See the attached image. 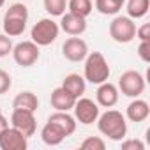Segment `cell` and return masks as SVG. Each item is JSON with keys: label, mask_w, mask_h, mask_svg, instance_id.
Segmentation results:
<instances>
[{"label": "cell", "mask_w": 150, "mask_h": 150, "mask_svg": "<svg viewBox=\"0 0 150 150\" xmlns=\"http://www.w3.org/2000/svg\"><path fill=\"white\" fill-rule=\"evenodd\" d=\"M60 34V27L53 18H42L39 20L32 30H30V41H34L39 48L41 46H50L51 42L57 41Z\"/></svg>", "instance_id": "obj_3"}, {"label": "cell", "mask_w": 150, "mask_h": 150, "mask_svg": "<svg viewBox=\"0 0 150 150\" xmlns=\"http://www.w3.org/2000/svg\"><path fill=\"white\" fill-rule=\"evenodd\" d=\"M11 125L16 127L18 131H21L27 138L34 136L37 131V122H35V115L34 111L28 110H18L14 108L11 113Z\"/></svg>", "instance_id": "obj_9"}, {"label": "cell", "mask_w": 150, "mask_h": 150, "mask_svg": "<svg viewBox=\"0 0 150 150\" xmlns=\"http://www.w3.org/2000/svg\"><path fill=\"white\" fill-rule=\"evenodd\" d=\"M4 4H6V0H0V7H2Z\"/></svg>", "instance_id": "obj_31"}, {"label": "cell", "mask_w": 150, "mask_h": 150, "mask_svg": "<svg viewBox=\"0 0 150 150\" xmlns=\"http://www.w3.org/2000/svg\"><path fill=\"white\" fill-rule=\"evenodd\" d=\"M67 11L81 18H87L94 11V2L92 0H67Z\"/></svg>", "instance_id": "obj_21"}, {"label": "cell", "mask_w": 150, "mask_h": 150, "mask_svg": "<svg viewBox=\"0 0 150 150\" xmlns=\"http://www.w3.org/2000/svg\"><path fill=\"white\" fill-rule=\"evenodd\" d=\"M122 150H145V143L138 138H131V139H122Z\"/></svg>", "instance_id": "obj_27"}, {"label": "cell", "mask_w": 150, "mask_h": 150, "mask_svg": "<svg viewBox=\"0 0 150 150\" xmlns=\"http://www.w3.org/2000/svg\"><path fill=\"white\" fill-rule=\"evenodd\" d=\"M138 57L148 64L150 62V41H139V46H138Z\"/></svg>", "instance_id": "obj_28"}, {"label": "cell", "mask_w": 150, "mask_h": 150, "mask_svg": "<svg viewBox=\"0 0 150 150\" xmlns=\"http://www.w3.org/2000/svg\"><path fill=\"white\" fill-rule=\"evenodd\" d=\"M27 21H28V20L4 16V23H2L4 34L9 35V37H18V35H21V34L25 32V28H27Z\"/></svg>", "instance_id": "obj_19"}, {"label": "cell", "mask_w": 150, "mask_h": 150, "mask_svg": "<svg viewBox=\"0 0 150 150\" xmlns=\"http://www.w3.org/2000/svg\"><path fill=\"white\" fill-rule=\"evenodd\" d=\"M0 113H2V108H0Z\"/></svg>", "instance_id": "obj_33"}, {"label": "cell", "mask_w": 150, "mask_h": 150, "mask_svg": "<svg viewBox=\"0 0 150 150\" xmlns=\"http://www.w3.org/2000/svg\"><path fill=\"white\" fill-rule=\"evenodd\" d=\"M14 62L21 67H32L39 57H41V50L39 46L34 42V41H21L18 44L13 46V51H11Z\"/></svg>", "instance_id": "obj_6"}, {"label": "cell", "mask_w": 150, "mask_h": 150, "mask_svg": "<svg viewBox=\"0 0 150 150\" xmlns=\"http://www.w3.org/2000/svg\"><path fill=\"white\" fill-rule=\"evenodd\" d=\"M97 129L103 136L113 141H122L127 136V122L125 115H122L118 110H108L103 115L97 117Z\"/></svg>", "instance_id": "obj_1"}, {"label": "cell", "mask_w": 150, "mask_h": 150, "mask_svg": "<svg viewBox=\"0 0 150 150\" xmlns=\"http://www.w3.org/2000/svg\"><path fill=\"white\" fill-rule=\"evenodd\" d=\"M60 30H64L67 35H81L87 30V18H81L78 14H72L69 11H65L60 16V23H58Z\"/></svg>", "instance_id": "obj_11"}, {"label": "cell", "mask_w": 150, "mask_h": 150, "mask_svg": "<svg viewBox=\"0 0 150 150\" xmlns=\"http://www.w3.org/2000/svg\"><path fill=\"white\" fill-rule=\"evenodd\" d=\"M122 2L120 0H96L94 2V7L101 13V14H104V16H115V14H118V11L122 9Z\"/></svg>", "instance_id": "obj_22"}, {"label": "cell", "mask_w": 150, "mask_h": 150, "mask_svg": "<svg viewBox=\"0 0 150 150\" xmlns=\"http://www.w3.org/2000/svg\"><path fill=\"white\" fill-rule=\"evenodd\" d=\"M50 103L51 106L55 108V111H71L74 103H76V97H74L71 92H67L62 85L57 87L53 92H51V97H50Z\"/></svg>", "instance_id": "obj_13"}, {"label": "cell", "mask_w": 150, "mask_h": 150, "mask_svg": "<svg viewBox=\"0 0 150 150\" xmlns=\"http://www.w3.org/2000/svg\"><path fill=\"white\" fill-rule=\"evenodd\" d=\"M148 115H150V106H148L146 101H143L139 97H134L125 108V117L131 122H136V124L145 122L148 118Z\"/></svg>", "instance_id": "obj_14"}, {"label": "cell", "mask_w": 150, "mask_h": 150, "mask_svg": "<svg viewBox=\"0 0 150 150\" xmlns=\"http://www.w3.org/2000/svg\"><path fill=\"white\" fill-rule=\"evenodd\" d=\"M13 87V80L9 76V72L0 69V96H4L6 92H9V88Z\"/></svg>", "instance_id": "obj_26"}, {"label": "cell", "mask_w": 150, "mask_h": 150, "mask_svg": "<svg viewBox=\"0 0 150 150\" xmlns=\"http://www.w3.org/2000/svg\"><path fill=\"white\" fill-rule=\"evenodd\" d=\"M110 64L106 60V57L101 51H88V55L85 57V65H83V78L85 81L92 83V85H99L110 80Z\"/></svg>", "instance_id": "obj_2"}, {"label": "cell", "mask_w": 150, "mask_h": 150, "mask_svg": "<svg viewBox=\"0 0 150 150\" xmlns=\"http://www.w3.org/2000/svg\"><path fill=\"white\" fill-rule=\"evenodd\" d=\"M6 127H9V120H7V118L2 115V113H0V132H2Z\"/></svg>", "instance_id": "obj_30"}, {"label": "cell", "mask_w": 150, "mask_h": 150, "mask_svg": "<svg viewBox=\"0 0 150 150\" xmlns=\"http://www.w3.org/2000/svg\"><path fill=\"white\" fill-rule=\"evenodd\" d=\"M65 138H67V134H65L55 122H51V120H48V122L42 125V129H41V139H42V143L48 145V146H57V145H60Z\"/></svg>", "instance_id": "obj_15"}, {"label": "cell", "mask_w": 150, "mask_h": 150, "mask_svg": "<svg viewBox=\"0 0 150 150\" xmlns=\"http://www.w3.org/2000/svg\"><path fill=\"white\" fill-rule=\"evenodd\" d=\"M72 111H74V118L76 122L83 124V125H90L97 120V117L101 115V108L97 103H94L92 99L88 97H78L76 103L72 106Z\"/></svg>", "instance_id": "obj_7"}, {"label": "cell", "mask_w": 150, "mask_h": 150, "mask_svg": "<svg viewBox=\"0 0 150 150\" xmlns=\"http://www.w3.org/2000/svg\"><path fill=\"white\" fill-rule=\"evenodd\" d=\"M136 37L139 41H150V23H143L139 28H136Z\"/></svg>", "instance_id": "obj_29"}, {"label": "cell", "mask_w": 150, "mask_h": 150, "mask_svg": "<svg viewBox=\"0 0 150 150\" xmlns=\"http://www.w3.org/2000/svg\"><path fill=\"white\" fill-rule=\"evenodd\" d=\"M62 55L69 62H83L88 55V44L80 35H71L62 44Z\"/></svg>", "instance_id": "obj_8"}, {"label": "cell", "mask_w": 150, "mask_h": 150, "mask_svg": "<svg viewBox=\"0 0 150 150\" xmlns=\"http://www.w3.org/2000/svg\"><path fill=\"white\" fill-rule=\"evenodd\" d=\"M46 13L53 18V16H62L67 11V0H42Z\"/></svg>", "instance_id": "obj_23"}, {"label": "cell", "mask_w": 150, "mask_h": 150, "mask_svg": "<svg viewBox=\"0 0 150 150\" xmlns=\"http://www.w3.org/2000/svg\"><path fill=\"white\" fill-rule=\"evenodd\" d=\"M28 146V138L16 127H6L0 132V148L2 150H25Z\"/></svg>", "instance_id": "obj_10"}, {"label": "cell", "mask_w": 150, "mask_h": 150, "mask_svg": "<svg viewBox=\"0 0 150 150\" xmlns=\"http://www.w3.org/2000/svg\"><path fill=\"white\" fill-rule=\"evenodd\" d=\"M120 2H122V4H125V0H120Z\"/></svg>", "instance_id": "obj_32"}, {"label": "cell", "mask_w": 150, "mask_h": 150, "mask_svg": "<svg viewBox=\"0 0 150 150\" xmlns=\"http://www.w3.org/2000/svg\"><path fill=\"white\" fill-rule=\"evenodd\" d=\"M48 120H51V122H55L67 136H71V134H74V131H76V118H74L69 111H55L53 115H50L48 117Z\"/></svg>", "instance_id": "obj_17"}, {"label": "cell", "mask_w": 150, "mask_h": 150, "mask_svg": "<svg viewBox=\"0 0 150 150\" xmlns=\"http://www.w3.org/2000/svg\"><path fill=\"white\" fill-rule=\"evenodd\" d=\"M13 41H11V37L9 35H6V34H0V58H4V57H7L11 51H13Z\"/></svg>", "instance_id": "obj_25"}, {"label": "cell", "mask_w": 150, "mask_h": 150, "mask_svg": "<svg viewBox=\"0 0 150 150\" xmlns=\"http://www.w3.org/2000/svg\"><path fill=\"white\" fill-rule=\"evenodd\" d=\"M127 2V16L131 20L145 18L150 9V0H125Z\"/></svg>", "instance_id": "obj_20"}, {"label": "cell", "mask_w": 150, "mask_h": 150, "mask_svg": "<svg viewBox=\"0 0 150 150\" xmlns=\"http://www.w3.org/2000/svg\"><path fill=\"white\" fill-rule=\"evenodd\" d=\"M118 97H120V92H118L117 85H113L110 81H104V83L97 85L96 99H97L99 106H103V108H113L118 103Z\"/></svg>", "instance_id": "obj_12"}, {"label": "cell", "mask_w": 150, "mask_h": 150, "mask_svg": "<svg viewBox=\"0 0 150 150\" xmlns=\"http://www.w3.org/2000/svg\"><path fill=\"white\" fill-rule=\"evenodd\" d=\"M62 87L78 99V97H81V96L85 94L87 81H85V78L81 76V74H78V72H71V74H67V76L64 78Z\"/></svg>", "instance_id": "obj_16"}, {"label": "cell", "mask_w": 150, "mask_h": 150, "mask_svg": "<svg viewBox=\"0 0 150 150\" xmlns=\"http://www.w3.org/2000/svg\"><path fill=\"white\" fill-rule=\"evenodd\" d=\"M13 108L18 110H28V111H37L39 108V99L34 92L30 90H21L20 94H16V97L13 99Z\"/></svg>", "instance_id": "obj_18"}, {"label": "cell", "mask_w": 150, "mask_h": 150, "mask_svg": "<svg viewBox=\"0 0 150 150\" xmlns=\"http://www.w3.org/2000/svg\"><path fill=\"white\" fill-rule=\"evenodd\" d=\"M145 85H146V81L143 78V74L134 71V69H129V71L120 74L117 88L125 97H132L134 99V97H139L145 92Z\"/></svg>", "instance_id": "obj_4"}, {"label": "cell", "mask_w": 150, "mask_h": 150, "mask_svg": "<svg viewBox=\"0 0 150 150\" xmlns=\"http://www.w3.org/2000/svg\"><path fill=\"white\" fill-rule=\"evenodd\" d=\"M83 150H104L106 148V141L99 136H88L81 141L80 145Z\"/></svg>", "instance_id": "obj_24"}, {"label": "cell", "mask_w": 150, "mask_h": 150, "mask_svg": "<svg viewBox=\"0 0 150 150\" xmlns=\"http://www.w3.org/2000/svg\"><path fill=\"white\" fill-rule=\"evenodd\" d=\"M110 37L118 44H127L136 37V23L129 16H115L110 23Z\"/></svg>", "instance_id": "obj_5"}]
</instances>
